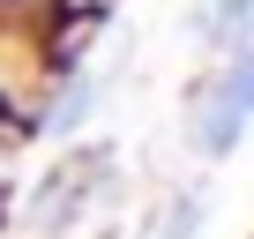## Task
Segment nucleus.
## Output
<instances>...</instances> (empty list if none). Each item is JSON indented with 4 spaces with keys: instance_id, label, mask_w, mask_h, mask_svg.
<instances>
[{
    "instance_id": "nucleus-2",
    "label": "nucleus",
    "mask_w": 254,
    "mask_h": 239,
    "mask_svg": "<svg viewBox=\"0 0 254 239\" xmlns=\"http://www.w3.org/2000/svg\"><path fill=\"white\" fill-rule=\"evenodd\" d=\"M247 97H254V67L247 60H224V75H217V97L202 105V150L209 157H224L232 142H239V120H247Z\"/></svg>"
},
{
    "instance_id": "nucleus-3",
    "label": "nucleus",
    "mask_w": 254,
    "mask_h": 239,
    "mask_svg": "<svg viewBox=\"0 0 254 239\" xmlns=\"http://www.w3.org/2000/svg\"><path fill=\"white\" fill-rule=\"evenodd\" d=\"M90 105H97V82H90V75H75V82L60 90V105H53V135H75L82 120H90Z\"/></svg>"
},
{
    "instance_id": "nucleus-4",
    "label": "nucleus",
    "mask_w": 254,
    "mask_h": 239,
    "mask_svg": "<svg viewBox=\"0 0 254 239\" xmlns=\"http://www.w3.org/2000/svg\"><path fill=\"white\" fill-rule=\"evenodd\" d=\"M194 224H202V202H194V194H180V202H172V217H165V239H187Z\"/></svg>"
},
{
    "instance_id": "nucleus-1",
    "label": "nucleus",
    "mask_w": 254,
    "mask_h": 239,
    "mask_svg": "<svg viewBox=\"0 0 254 239\" xmlns=\"http://www.w3.org/2000/svg\"><path fill=\"white\" fill-rule=\"evenodd\" d=\"M112 172V150L105 142H90V150H75V165H60L45 187H38V202H30V217L45 224V232H67L90 202H97V179Z\"/></svg>"
}]
</instances>
